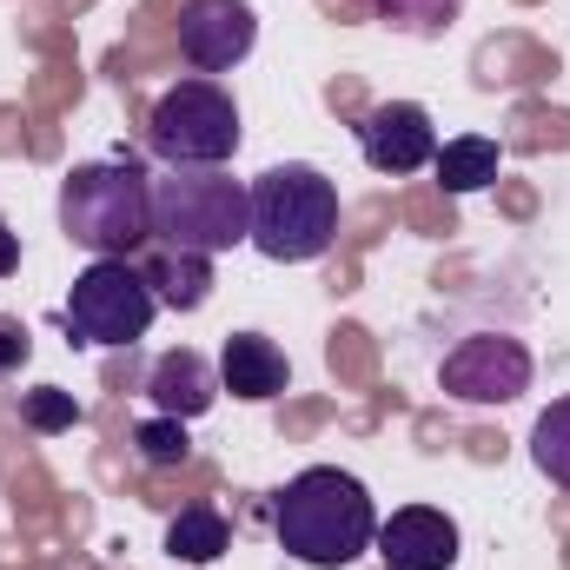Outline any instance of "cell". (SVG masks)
I'll use <instances>...</instances> for the list:
<instances>
[{
  "instance_id": "8992f818",
  "label": "cell",
  "mask_w": 570,
  "mask_h": 570,
  "mask_svg": "<svg viewBox=\"0 0 570 570\" xmlns=\"http://www.w3.org/2000/svg\"><path fill=\"white\" fill-rule=\"evenodd\" d=\"M153 312H159V298L134 259H94L67 292V332L80 345H134V338H146Z\"/></svg>"
},
{
  "instance_id": "7c38bea8",
  "label": "cell",
  "mask_w": 570,
  "mask_h": 570,
  "mask_svg": "<svg viewBox=\"0 0 570 570\" xmlns=\"http://www.w3.org/2000/svg\"><path fill=\"white\" fill-rule=\"evenodd\" d=\"M146 392H153V405H159L166 419H199V412H213L219 379H213V365H206L193 345H179V352H159V358H153Z\"/></svg>"
},
{
  "instance_id": "44dd1931",
  "label": "cell",
  "mask_w": 570,
  "mask_h": 570,
  "mask_svg": "<svg viewBox=\"0 0 570 570\" xmlns=\"http://www.w3.org/2000/svg\"><path fill=\"white\" fill-rule=\"evenodd\" d=\"M7 273H20V233L0 219V279H7Z\"/></svg>"
},
{
  "instance_id": "5bb4252c",
  "label": "cell",
  "mask_w": 570,
  "mask_h": 570,
  "mask_svg": "<svg viewBox=\"0 0 570 570\" xmlns=\"http://www.w3.org/2000/svg\"><path fill=\"white\" fill-rule=\"evenodd\" d=\"M498 166H504V153L498 140H484V134H458V140H444L431 153V173H438V186L444 193H484L491 179H498Z\"/></svg>"
},
{
  "instance_id": "9a60e30c",
  "label": "cell",
  "mask_w": 570,
  "mask_h": 570,
  "mask_svg": "<svg viewBox=\"0 0 570 570\" xmlns=\"http://www.w3.org/2000/svg\"><path fill=\"white\" fill-rule=\"evenodd\" d=\"M226 544H233V531H226V518H219L213 504H186V511L166 524V551H173L179 564H213V558H226Z\"/></svg>"
},
{
  "instance_id": "52a82bcc",
  "label": "cell",
  "mask_w": 570,
  "mask_h": 570,
  "mask_svg": "<svg viewBox=\"0 0 570 570\" xmlns=\"http://www.w3.org/2000/svg\"><path fill=\"white\" fill-rule=\"evenodd\" d=\"M438 385H444L458 405H511V399L531 392V352H524V338H511V332H478V338H464L458 352H444Z\"/></svg>"
},
{
  "instance_id": "7a4b0ae2",
  "label": "cell",
  "mask_w": 570,
  "mask_h": 570,
  "mask_svg": "<svg viewBox=\"0 0 570 570\" xmlns=\"http://www.w3.org/2000/svg\"><path fill=\"white\" fill-rule=\"evenodd\" d=\"M60 233L94 259H134L153 239V179L127 159H87L60 179Z\"/></svg>"
},
{
  "instance_id": "8fae6325",
  "label": "cell",
  "mask_w": 570,
  "mask_h": 570,
  "mask_svg": "<svg viewBox=\"0 0 570 570\" xmlns=\"http://www.w3.org/2000/svg\"><path fill=\"white\" fill-rule=\"evenodd\" d=\"M285 385H292V365H285V352L266 332H233L226 338V352H219V392L266 405V399H279Z\"/></svg>"
},
{
  "instance_id": "e0dca14e",
  "label": "cell",
  "mask_w": 570,
  "mask_h": 570,
  "mask_svg": "<svg viewBox=\"0 0 570 570\" xmlns=\"http://www.w3.org/2000/svg\"><path fill=\"white\" fill-rule=\"evenodd\" d=\"M134 451H140L153 471H179L186 458H193V438H186V419H166V412H153L134 425Z\"/></svg>"
},
{
  "instance_id": "ba28073f",
  "label": "cell",
  "mask_w": 570,
  "mask_h": 570,
  "mask_svg": "<svg viewBox=\"0 0 570 570\" xmlns=\"http://www.w3.org/2000/svg\"><path fill=\"white\" fill-rule=\"evenodd\" d=\"M259 40V20L246 0H186L179 7V53L199 67V73H226L253 53Z\"/></svg>"
},
{
  "instance_id": "2e32d148",
  "label": "cell",
  "mask_w": 570,
  "mask_h": 570,
  "mask_svg": "<svg viewBox=\"0 0 570 570\" xmlns=\"http://www.w3.org/2000/svg\"><path fill=\"white\" fill-rule=\"evenodd\" d=\"M531 464H538L551 484H564L570 491V392L564 399H551V412L531 425Z\"/></svg>"
},
{
  "instance_id": "6da1fadb",
  "label": "cell",
  "mask_w": 570,
  "mask_h": 570,
  "mask_svg": "<svg viewBox=\"0 0 570 570\" xmlns=\"http://www.w3.org/2000/svg\"><path fill=\"white\" fill-rule=\"evenodd\" d=\"M273 538L285 558L312 570H345L352 558L372 551L379 518H372V491L338 471V464H305L298 478H285V491L273 498Z\"/></svg>"
},
{
  "instance_id": "ac0fdd59",
  "label": "cell",
  "mask_w": 570,
  "mask_h": 570,
  "mask_svg": "<svg viewBox=\"0 0 570 570\" xmlns=\"http://www.w3.org/2000/svg\"><path fill=\"white\" fill-rule=\"evenodd\" d=\"M20 425L40 431V438L73 431V425H80V399H73V392H60V385H33V392H20Z\"/></svg>"
},
{
  "instance_id": "d6986e66",
  "label": "cell",
  "mask_w": 570,
  "mask_h": 570,
  "mask_svg": "<svg viewBox=\"0 0 570 570\" xmlns=\"http://www.w3.org/2000/svg\"><path fill=\"white\" fill-rule=\"evenodd\" d=\"M372 7H379L385 20H399V27H419V33H425V27H444L464 0H372Z\"/></svg>"
},
{
  "instance_id": "9c48e42d",
  "label": "cell",
  "mask_w": 570,
  "mask_h": 570,
  "mask_svg": "<svg viewBox=\"0 0 570 570\" xmlns=\"http://www.w3.org/2000/svg\"><path fill=\"white\" fill-rule=\"evenodd\" d=\"M358 153H365V166L372 173H419L431 166V153H438V127H431V114L419 100H385V107H372L365 120H358Z\"/></svg>"
},
{
  "instance_id": "ffe728a7",
  "label": "cell",
  "mask_w": 570,
  "mask_h": 570,
  "mask_svg": "<svg viewBox=\"0 0 570 570\" xmlns=\"http://www.w3.org/2000/svg\"><path fill=\"white\" fill-rule=\"evenodd\" d=\"M27 352H33L27 325H20V318H0V379H7V372H20V365H27Z\"/></svg>"
},
{
  "instance_id": "4fadbf2b",
  "label": "cell",
  "mask_w": 570,
  "mask_h": 570,
  "mask_svg": "<svg viewBox=\"0 0 570 570\" xmlns=\"http://www.w3.org/2000/svg\"><path fill=\"white\" fill-rule=\"evenodd\" d=\"M140 273H146V285H153V298L173 305V312H199V305L213 298V259H199V253H173V246H159Z\"/></svg>"
},
{
  "instance_id": "30bf717a",
  "label": "cell",
  "mask_w": 570,
  "mask_h": 570,
  "mask_svg": "<svg viewBox=\"0 0 570 570\" xmlns=\"http://www.w3.org/2000/svg\"><path fill=\"white\" fill-rule=\"evenodd\" d=\"M379 558L385 570H451L458 564V524L431 504H405L379 524Z\"/></svg>"
},
{
  "instance_id": "5b68a950",
  "label": "cell",
  "mask_w": 570,
  "mask_h": 570,
  "mask_svg": "<svg viewBox=\"0 0 570 570\" xmlns=\"http://www.w3.org/2000/svg\"><path fill=\"white\" fill-rule=\"evenodd\" d=\"M146 140L166 166H226L239 153V107L219 80L193 73V80H173L159 100H153V120H146Z\"/></svg>"
},
{
  "instance_id": "277c9868",
  "label": "cell",
  "mask_w": 570,
  "mask_h": 570,
  "mask_svg": "<svg viewBox=\"0 0 570 570\" xmlns=\"http://www.w3.org/2000/svg\"><path fill=\"white\" fill-rule=\"evenodd\" d=\"M253 246L279 266H305L318 259L332 239H338V186L305 166V159H285V166H266L253 186Z\"/></svg>"
},
{
  "instance_id": "3957f363",
  "label": "cell",
  "mask_w": 570,
  "mask_h": 570,
  "mask_svg": "<svg viewBox=\"0 0 570 570\" xmlns=\"http://www.w3.org/2000/svg\"><path fill=\"white\" fill-rule=\"evenodd\" d=\"M253 233V193L226 166H173L153 179V239L173 253L219 259Z\"/></svg>"
}]
</instances>
